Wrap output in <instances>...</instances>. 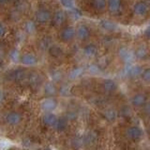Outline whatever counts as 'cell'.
Listing matches in <instances>:
<instances>
[{"mask_svg":"<svg viewBox=\"0 0 150 150\" xmlns=\"http://www.w3.org/2000/svg\"><path fill=\"white\" fill-rule=\"evenodd\" d=\"M3 120L5 122V124L8 125V127H12V128H15V127L19 126L23 121V115L20 112L18 111H8L3 116Z\"/></svg>","mask_w":150,"mask_h":150,"instance_id":"6da1fadb","label":"cell"},{"mask_svg":"<svg viewBox=\"0 0 150 150\" xmlns=\"http://www.w3.org/2000/svg\"><path fill=\"white\" fill-rule=\"evenodd\" d=\"M35 22L39 25H46L52 21L53 14L47 8L41 7L35 11Z\"/></svg>","mask_w":150,"mask_h":150,"instance_id":"7a4b0ae2","label":"cell"},{"mask_svg":"<svg viewBox=\"0 0 150 150\" xmlns=\"http://www.w3.org/2000/svg\"><path fill=\"white\" fill-rule=\"evenodd\" d=\"M76 38V28L72 25H66L59 32V39L62 42L69 43Z\"/></svg>","mask_w":150,"mask_h":150,"instance_id":"3957f363","label":"cell"},{"mask_svg":"<svg viewBox=\"0 0 150 150\" xmlns=\"http://www.w3.org/2000/svg\"><path fill=\"white\" fill-rule=\"evenodd\" d=\"M57 100L54 97H46L40 103V109L44 112H53L57 107Z\"/></svg>","mask_w":150,"mask_h":150,"instance_id":"277c9868","label":"cell"},{"mask_svg":"<svg viewBox=\"0 0 150 150\" xmlns=\"http://www.w3.org/2000/svg\"><path fill=\"white\" fill-rule=\"evenodd\" d=\"M27 78V72L25 69H14L7 73V79L11 82H21Z\"/></svg>","mask_w":150,"mask_h":150,"instance_id":"5b68a950","label":"cell"},{"mask_svg":"<svg viewBox=\"0 0 150 150\" xmlns=\"http://www.w3.org/2000/svg\"><path fill=\"white\" fill-rule=\"evenodd\" d=\"M38 63H39V59L35 54L30 53V52L22 54L20 64L23 65V67H34Z\"/></svg>","mask_w":150,"mask_h":150,"instance_id":"8992f818","label":"cell"},{"mask_svg":"<svg viewBox=\"0 0 150 150\" xmlns=\"http://www.w3.org/2000/svg\"><path fill=\"white\" fill-rule=\"evenodd\" d=\"M67 17H68V15L64 9H62V8L57 9V11H55L54 13L53 14L51 23H53L54 26L60 27L65 23L66 20H67Z\"/></svg>","mask_w":150,"mask_h":150,"instance_id":"52a82bcc","label":"cell"},{"mask_svg":"<svg viewBox=\"0 0 150 150\" xmlns=\"http://www.w3.org/2000/svg\"><path fill=\"white\" fill-rule=\"evenodd\" d=\"M91 37V30L86 23H80L76 27V38L81 41L87 40Z\"/></svg>","mask_w":150,"mask_h":150,"instance_id":"ba28073f","label":"cell"},{"mask_svg":"<svg viewBox=\"0 0 150 150\" xmlns=\"http://www.w3.org/2000/svg\"><path fill=\"white\" fill-rule=\"evenodd\" d=\"M133 12L136 16L144 17L149 12L148 5L144 1H138L133 5Z\"/></svg>","mask_w":150,"mask_h":150,"instance_id":"9c48e42d","label":"cell"},{"mask_svg":"<svg viewBox=\"0 0 150 150\" xmlns=\"http://www.w3.org/2000/svg\"><path fill=\"white\" fill-rule=\"evenodd\" d=\"M126 135L131 141H137L140 140L143 136V130L138 126H131L127 129Z\"/></svg>","mask_w":150,"mask_h":150,"instance_id":"30bf717a","label":"cell"},{"mask_svg":"<svg viewBox=\"0 0 150 150\" xmlns=\"http://www.w3.org/2000/svg\"><path fill=\"white\" fill-rule=\"evenodd\" d=\"M147 101V96L145 93H137L131 98V105L135 108L144 107Z\"/></svg>","mask_w":150,"mask_h":150,"instance_id":"8fae6325","label":"cell"},{"mask_svg":"<svg viewBox=\"0 0 150 150\" xmlns=\"http://www.w3.org/2000/svg\"><path fill=\"white\" fill-rule=\"evenodd\" d=\"M109 11L114 15H118L122 11V0H107Z\"/></svg>","mask_w":150,"mask_h":150,"instance_id":"7c38bea8","label":"cell"},{"mask_svg":"<svg viewBox=\"0 0 150 150\" xmlns=\"http://www.w3.org/2000/svg\"><path fill=\"white\" fill-rule=\"evenodd\" d=\"M57 120L58 117L54 112H44L43 116H42V123L49 128H54Z\"/></svg>","mask_w":150,"mask_h":150,"instance_id":"4fadbf2b","label":"cell"},{"mask_svg":"<svg viewBox=\"0 0 150 150\" xmlns=\"http://www.w3.org/2000/svg\"><path fill=\"white\" fill-rule=\"evenodd\" d=\"M43 93L46 97H54L58 93V88L54 82H47L43 86Z\"/></svg>","mask_w":150,"mask_h":150,"instance_id":"5bb4252c","label":"cell"},{"mask_svg":"<svg viewBox=\"0 0 150 150\" xmlns=\"http://www.w3.org/2000/svg\"><path fill=\"white\" fill-rule=\"evenodd\" d=\"M8 59L11 60V63L18 64V63H20L22 53L18 48H16V47H13V48H11V50L8 51Z\"/></svg>","mask_w":150,"mask_h":150,"instance_id":"9a60e30c","label":"cell"},{"mask_svg":"<svg viewBox=\"0 0 150 150\" xmlns=\"http://www.w3.org/2000/svg\"><path fill=\"white\" fill-rule=\"evenodd\" d=\"M102 87L107 93H112L117 89V83L112 79H105L102 82Z\"/></svg>","mask_w":150,"mask_h":150,"instance_id":"2e32d148","label":"cell"},{"mask_svg":"<svg viewBox=\"0 0 150 150\" xmlns=\"http://www.w3.org/2000/svg\"><path fill=\"white\" fill-rule=\"evenodd\" d=\"M36 31H37V23L35 21L28 20L25 23V25H23V32H25L26 35L32 36L35 34Z\"/></svg>","mask_w":150,"mask_h":150,"instance_id":"e0dca14e","label":"cell"},{"mask_svg":"<svg viewBox=\"0 0 150 150\" xmlns=\"http://www.w3.org/2000/svg\"><path fill=\"white\" fill-rule=\"evenodd\" d=\"M90 5L97 11H104L107 8V0H91Z\"/></svg>","mask_w":150,"mask_h":150,"instance_id":"ac0fdd59","label":"cell"},{"mask_svg":"<svg viewBox=\"0 0 150 150\" xmlns=\"http://www.w3.org/2000/svg\"><path fill=\"white\" fill-rule=\"evenodd\" d=\"M98 47L95 44H87L84 46V48L83 49V54L87 56V57H94L98 54Z\"/></svg>","mask_w":150,"mask_h":150,"instance_id":"d6986e66","label":"cell"},{"mask_svg":"<svg viewBox=\"0 0 150 150\" xmlns=\"http://www.w3.org/2000/svg\"><path fill=\"white\" fill-rule=\"evenodd\" d=\"M67 127H68V118L65 116H62V117H58V120L56 122L54 129L56 131H58V132H62V131H64L67 129Z\"/></svg>","mask_w":150,"mask_h":150,"instance_id":"ffe728a7","label":"cell"},{"mask_svg":"<svg viewBox=\"0 0 150 150\" xmlns=\"http://www.w3.org/2000/svg\"><path fill=\"white\" fill-rule=\"evenodd\" d=\"M48 52L51 56H53V57H55V58H58L60 56H62L63 54V50L58 45H51L48 48Z\"/></svg>","mask_w":150,"mask_h":150,"instance_id":"44dd1931","label":"cell"},{"mask_svg":"<svg viewBox=\"0 0 150 150\" xmlns=\"http://www.w3.org/2000/svg\"><path fill=\"white\" fill-rule=\"evenodd\" d=\"M135 55L138 59H145L148 56V51L147 48L144 45H140L135 52Z\"/></svg>","mask_w":150,"mask_h":150,"instance_id":"7402d4cb","label":"cell"},{"mask_svg":"<svg viewBox=\"0 0 150 150\" xmlns=\"http://www.w3.org/2000/svg\"><path fill=\"white\" fill-rule=\"evenodd\" d=\"M142 72H143V69L140 66H132L129 69V76L135 78L137 76H141Z\"/></svg>","mask_w":150,"mask_h":150,"instance_id":"603a6c76","label":"cell"},{"mask_svg":"<svg viewBox=\"0 0 150 150\" xmlns=\"http://www.w3.org/2000/svg\"><path fill=\"white\" fill-rule=\"evenodd\" d=\"M60 3L62 5V7L66 9H72L74 8L75 1L74 0H60Z\"/></svg>","mask_w":150,"mask_h":150,"instance_id":"cb8c5ba5","label":"cell"},{"mask_svg":"<svg viewBox=\"0 0 150 150\" xmlns=\"http://www.w3.org/2000/svg\"><path fill=\"white\" fill-rule=\"evenodd\" d=\"M101 23H102L103 28H104V29L107 30V31H114V30H115V28H116V25H115V23L110 22V21H103Z\"/></svg>","mask_w":150,"mask_h":150,"instance_id":"d4e9b609","label":"cell"},{"mask_svg":"<svg viewBox=\"0 0 150 150\" xmlns=\"http://www.w3.org/2000/svg\"><path fill=\"white\" fill-rule=\"evenodd\" d=\"M141 77L144 80V81L150 83V68H146L143 69V72L141 74Z\"/></svg>","mask_w":150,"mask_h":150,"instance_id":"484cf974","label":"cell"},{"mask_svg":"<svg viewBox=\"0 0 150 150\" xmlns=\"http://www.w3.org/2000/svg\"><path fill=\"white\" fill-rule=\"evenodd\" d=\"M105 116H106V118L108 120H110V121H114L115 120L116 118V112L114 111V110H107L106 112H105Z\"/></svg>","mask_w":150,"mask_h":150,"instance_id":"4316f807","label":"cell"},{"mask_svg":"<svg viewBox=\"0 0 150 150\" xmlns=\"http://www.w3.org/2000/svg\"><path fill=\"white\" fill-rule=\"evenodd\" d=\"M29 82L33 86H37V84L40 83V77L39 74H33L29 76Z\"/></svg>","mask_w":150,"mask_h":150,"instance_id":"83f0119b","label":"cell"},{"mask_svg":"<svg viewBox=\"0 0 150 150\" xmlns=\"http://www.w3.org/2000/svg\"><path fill=\"white\" fill-rule=\"evenodd\" d=\"M7 33H8V28L6 26V25L0 21V40L3 39V38L7 35Z\"/></svg>","mask_w":150,"mask_h":150,"instance_id":"f1b7e54d","label":"cell"},{"mask_svg":"<svg viewBox=\"0 0 150 150\" xmlns=\"http://www.w3.org/2000/svg\"><path fill=\"white\" fill-rule=\"evenodd\" d=\"M51 76H52V80H53L52 82L55 83V82L60 81V79H61V76H62V74H61V72L59 71V70H54V71L52 72Z\"/></svg>","mask_w":150,"mask_h":150,"instance_id":"f546056e","label":"cell"},{"mask_svg":"<svg viewBox=\"0 0 150 150\" xmlns=\"http://www.w3.org/2000/svg\"><path fill=\"white\" fill-rule=\"evenodd\" d=\"M81 74H82V69H79V68L78 69H74L72 71L69 73V77H70V79H76Z\"/></svg>","mask_w":150,"mask_h":150,"instance_id":"4dcf8cb0","label":"cell"},{"mask_svg":"<svg viewBox=\"0 0 150 150\" xmlns=\"http://www.w3.org/2000/svg\"><path fill=\"white\" fill-rule=\"evenodd\" d=\"M144 112L145 115H150V98L147 100L146 103H145L144 106Z\"/></svg>","mask_w":150,"mask_h":150,"instance_id":"1f68e13d","label":"cell"},{"mask_svg":"<svg viewBox=\"0 0 150 150\" xmlns=\"http://www.w3.org/2000/svg\"><path fill=\"white\" fill-rule=\"evenodd\" d=\"M5 98H6V97H5V93L2 89H0V105L3 104V102L5 101Z\"/></svg>","mask_w":150,"mask_h":150,"instance_id":"d6a6232c","label":"cell"},{"mask_svg":"<svg viewBox=\"0 0 150 150\" xmlns=\"http://www.w3.org/2000/svg\"><path fill=\"white\" fill-rule=\"evenodd\" d=\"M144 36L147 38L148 40H150V25L147 26V28L144 31Z\"/></svg>","mask_w":150,"mask_h":150,"instance_id":"836d02e7","label":"cell"},{"mask_svg":"<svg viewBox=\"0 0 150 150\" xmlns=\"http://www.w3.org/2000/svg\"><path fill=\"white\" fill-rule=\"evenodd\" d=\"M12 1L13 0H0V5H7Z\"/></svg>","mask_w":150,"mask_h":150,"instance_id":"e575fe53","label":"cell"}]
</instances>
